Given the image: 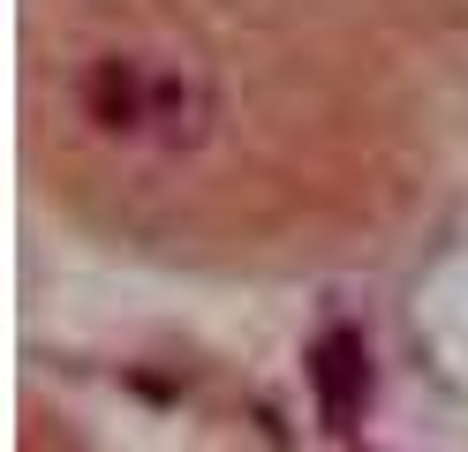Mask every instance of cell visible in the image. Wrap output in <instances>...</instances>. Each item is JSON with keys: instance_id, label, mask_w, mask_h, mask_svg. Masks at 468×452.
<instances>
[{"instance_id": "1", "label": "cell", "mask_w": 468, "mask_h": 452, "mask_svg": "<svg viewBox=\"0 0 468 452\" xmlns=\"http://www.w3.org/2000/svg\"><path fill=\"white\" fill-rule=\"evenodd\" d=\"M310 392H317V415H325V430H356V415L370 400V347H363V331H317V347H310Z\"/></svg>"}]
</instances>
